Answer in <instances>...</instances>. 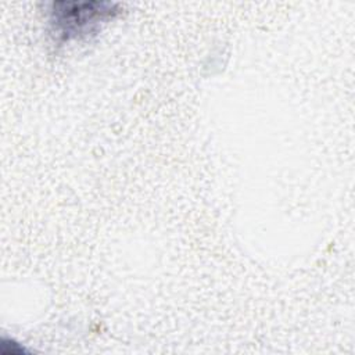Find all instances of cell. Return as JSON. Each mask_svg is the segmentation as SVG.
Wrapping results in <instances>:
<instances>
[{
    "label": "cell",
    "mask_w": 355,
    "mask_h": 355,
    "mask_svg": "<svg viewBox=\"0 0 355 355\" xmlns=\"http://www.w3.org/2000/svg\"><path fill=\"white\" fill-rule=\"evenodd\" d=\"M53 32L62 42L79 39L92 33L101 22L118 12V6L108 1H54L50 4Z\"/></svg>",
    "instance_id": "1"
}]
</instances>
